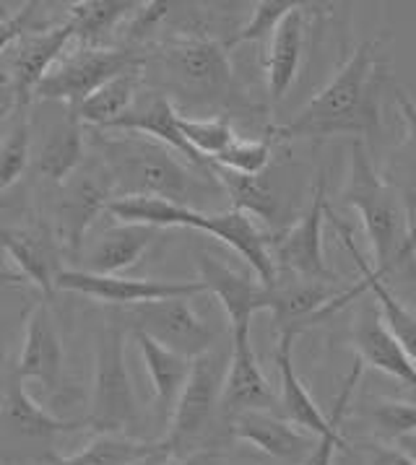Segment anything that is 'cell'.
Returning <instances> with one entry per match:
<instances>
[{
  "label": "cell",
  "instance_id": "obj_1",
  "mask_svg": "<svg viewBox=\"0 0 416 465\" xmlns=\"http://www.w3.org/2000/svg\"><path fill=\"white\" fill-rule=\"evenodd\" d=\"M99 156V174L113 198H162L170 203L201 211L224 195L211 172L180 162L167 146L135 133L89 131Z\"/></svg>",
  "mask_w": 416,
  "mask_h": 465
},
{
  "label": "cell",
  "instance_id": "obj_2",
  "mask_svg": "<svg viewBox=\"0 0 416 465\" xmlns=\"http://www.w3.org/2000/svg\"><path fill=\"white\" fill-rule=\"evenodd\" d=\"M378 42H362L333 78L286 125L279 138H325L367 131L375 120L378 94Z\"/></svg>",
  "mask_w": 416,
  "mask_h": 465
},
{
  "label": "cell",
  "instance_id": "obj_3",
  "mask_svg": "<svg viewBox=\"0 0 416 465\" xmlns=\"http://www.w3.org/2000/svg\"><path fill=\"white\" fill-rule=\"evenodd\" d=\"M343 201L360 213V222L372 244L375 271L385 279L388 273L411 268L414 258V229H411V203L401 198L372 167L370 153L360 141L352 149V167L343 187Z\"/></svg>",
  "mask_w": 416,
  "mask_h": 465
},
{
  "label": "cell",
  "instance_id": "obj_4",
  "mask_svg": "<svg viewBox=\"0 0 416 465\" xmlns=\"http://www.w3.org/2000/svg\"><path fill=\"white\" fill-rule=\"evenodd\" d=\"M152 65L156 81L195 104H216L234 92V71L227 45L208 37L170 39L141 55V68Z\"/></svg>",
  "mask_w": 416,
  "mask_h": 465
},
{
  "label": "cell",
  "instance_id": "obj_5",
  "mask_svg": "<svg viewBox=\"0 0 416 465\" xmlns=\"http://www.w3.org/2000/svg\"><path fill=\"white\" fill-rule=\"evenodd\" d=\"M125 335L114 322L96 335L94 385L86 427L99 434L125 437V431L138 424V398L125 359Z\"/></svg>",
  "mask_w": 416,
  "mask_h": 465
},
{
  "label": "cell",
  "instance_id": "obj_6",
  "mask_svg": "<svg viewBox=\"0 0 416 465\" xmlns=\"http://www.w3.org/2000/svg\"><path fill=\"white\" fill-rule=\"evenodd\" d=\"M113 320L125 333L149 335L159 346L188 359L213 349L216 341V333L195 315L188 299H159L120 307Z\"/></svg>",
  "mask_w": 416,
  "mask_h": 465
},
{
  "label": "cell",
  "instance_id": "obj_7",
  "mask_svg": "<svg viewBox=\"0 0 416 465\" xmlns=\"http://www.w3.org/2000/svg\"><path fill=\"white\" fill-rule=\"evenodd\" d=\"M141 65V55L131 50H113V47H78L76 53L60 57L50 74L39 81L32 99L42 102H65L68 107L81 104L86 96L107 84L117 74Z\"/></svg>",
  "mask_w": 416,
  "mask_h": 465
},
{
  "label": "cell",
  "instance_id": "obj_8",
  "mask_svg": "<svg viewBox=\"0 0 416 465\" xmlns=\"http://www.w3.org/2000/svg\"><path fill=\"white\" fill-rule=\"evenodd\" d=\"M227 364L229 349H208L190 359L188 380L174 401V409L170 413V434L164 437V445L172 452L185 442H193L206 429L213 411L219 409Z\"/></svg>",
  "mask_w": 416,
  "mask_h": 465
},
{
  "label": "cell",
  "instance_id": "obj_9",
  "mask_svg": "<svg viewBox=\"0 0 416 465\" xmlns=\"http://www.w3.org/2000/svg\"><path fill=\"white\" fill-rule=\"evenodd\" d=\"M294 341H297V333L294 331H279V341H276V351H273V359H276V367H279V406L284 411V419L297 427L304 434L310 437H325V434H333L339 431L341 419L346 413V406L352 401V392L357 391V382L362 380V372H364V364L357 359L352 374L346 377L343 388H341L339 398H336V406H333V416H322V411L318 409V403L312 401V395L304 391L302 380L294 370Z\"/></svg>",
  "mask_w": 416,
  "mask_h": 465
},
{
  "label": "cell",
  "instance_id": "obj_10",
  "mask_svg": "<svg viewBox=\"0 0 416 465\" xmlns=\"http://www.w3.org/2000/svg\"><path fill=\"white\" fill-rule=\"evenodd\" d=\"M325 174H318V183L312 187V198L300 216V222L289 226L286 232L276 234L268 242V252L276 268H284L286 273H294V279L321 281V283H333L336 276L325 262L322 252V223L328 216V198H325Z\"/></svg>",
  "mask_w": 416,
  "mask_h": 465
},
{
  "label": "cell",
  "instance_id": "obj_11",
  "mask_svg": "<svg viewBox=\"0 0 416 465\" xmlns=\"http://www.w3.org/2000/svg\"><path fill=\"white\" fill-rule=\"evenodd\" d=\"M55 289L74 292L81 297L107 302L113 307H133L159 299H193L206 294L201 281H162V279H125V276H99L81 268H63L57 273Z\"/></svg>",
  "mask_w": 416,
  "mask_h": 465
},
{
  "label": "cell",
  "instance_id": "obj_12",
  "mask_svg": "<svg viewBox=\"0 0 416 465\" xmlns=\"http://www.w3.org/2000/svg\"><path fill=\"white\" fill-rule=\"evenodd\" d=\"M74 42V29L68 19L50 24L42 32H26L16 39V53L5 63V84L11 92V107L21 112L29 107L39 81L50 74V68L63 57L65 47Z\"/></svg>",
  "mask_w": 416,
  "mask_h": 465
},
{
  "label": "cell",
  "instance_id": "obj_13",
  "mask_svg": "<svg viewBox=\"0 0 416 465\" xmlns=\"http://www.w3.org/2000/svg\"><path fill=\"white\" fill-rule=\"evenodd\" d=\"M0 252L16 265L21 279L35 283L45 294L55 292L57 273L63 271V247L47 223L0 226Z\"/></svg>",
  "mask_w": 416,
  "mask_h": 465
},
{
  "label": "cell",
  "instance_id": "obj_14",
  "mask_svg": "<svg viewBox=\"0 0 416 465\" xmlns=\"http://www.w3.org/2000/svg\"><path fill=\"white\" fill-rule=\"evenodd\" d=\"M219 406L224 411H232V416L243 413V411H271L273 413V409L279 406V398L271 391V382L265 380L263 370L258 364V356L253 351L247 325L232 328L229 364Z\"/></svg>",
  "mask_w": 416,
  "mask_h": 465
},
{
  "label": "cell",
  "instance_id": "obj_15",
  "mask_svg": "<svg viewBox=\"0 0 416 465\" xmlns=\"http://www.w3.org/2000/svg\"><path fill=\"white\" fill-rule=\"evenodd\" d=\"M113 201L110 187L102 180V174L94 172H84L74 174L63 183V193L57 201V242L63 247V252H68L71 258H78L86 232L96 216L107 208Z\"/></svg>",
  "mask_w": 416,
  "mask_h": 465
},
{
  "label": "cell",
  "instance_id": "obj_16",
  "mask_svg": "<svg viewBox=\"0 0 416 465\" xmlns=\"http://www.w3.org/2000/svg\"><path fill=\"white\" fill-rule=\"evenodd\" d=\"M198 271L203 289L222 302L232 328L237 325L250 328L253 317L271 310V286H265L258 279H247L245 273L229 268L208 252H198Z\"/></svg>",
  "mask_w": 416,
  "mask_h": 465
},
{
  "label": "cell",
  "instance_id": "obj_17",
  "mask_svg": "<svg viewBox=\"0 0 416 465\" xmlns=\"http://www.w3.org/2000/svg\"><path fill=\"white\" fill-rule=\"evenodd\" d=\"M232 431L237 440L258 447L265 455L279 458V460H294V463H302L307 452L315 447V440H318V437H310L297 427H292L286 419L271 413V411L234 413Z\"/></svg>",
  "mask_w": 416,
  "mask_h": 465
},
{
  "label": "cell",
  "instance_id": "obj_18",
  "mask_svg": "<svg viewBox=\"0 0 416 465\" xmlns=\"http://www.w3.org/2000/svg\"><path fill=\"white\" fill-rule=\"evenodd\" d=\"M198 232H206L213 240L224 242L232 247L240 258L250 262V268L255 271V276L265 286H273L276 281V268L268 252V237L255 226V222L243 213V211H216V213H203Z\"/></svg>",
  "mask_w": 416,
  "mask_h": 465
},
{
  "label": "cell",
  "instance_id": "obj_19",
  "mask_svg": "<svg viewBox=\"0 0 416 465\" xmlns=\"http://www.w3.org/2000/svg\"><path fill=\"white\" fill-rule=\"evenodd\" d=\"M19 380H37L45 388L55 391L63 377V346L57 335L55 320L50 315L47 304H37L26 317L24 346H21Z\"/></svg>",
  "mask_w": 416,
  "mask_h": 465
},
{
  "label": "cell",
  "instance_id": "obj_20",
  "mask_svg": "<svg viewBox=\"0 0 416 465\" xmlns=\"http://www.w3.org/2000/svg\"><path fill=\"white\" fill-rule=\"evenodd\" d=\"M352 338H354V346L360 351L362 364H370L380 372L396 377L398 382H403L406 388L414 385V354H409L396 335L385 328L378 310H372V307L360 310V315L354 320V328H352Z\"/></svg>",
  "mask_w": 416,
  "mask_h": 465
},
{
  "label": "cell",
  "instance_id": "obj_21",
  "mask_svg": "<svg viewBox=\"0 0 416 465\" xmlns=\"http://www.w3.org/2000/svg\"><path fill=\"white\" fill-rule=\"evenodd\" d=\"M177 112L172 107V102L164 94H149V99L144 102H133L131 110L125 114H120L107 131L113 133H135V135H144L154 143H162L167 149L177 151L183 156H188V162L193 167H208V159H201L198 153H193L190 146L183 141V135L177 131Z\"/></svg>",
  "mask_w": 416,
  "mask_h": 465
},
{
  "label": "cell",
  "instance_id": "obj_22",
  "mask_svg": "<svg viewBox=\"0 0 416 465\" xmlns=\"http://www.w3.org/2000/svg\"><path fill=\"white\" fill-rule=\"evenodd\" d=\"M159 229L141 223H114L96 237L84 255V268L99 276H120L149 252Z\"/></svg>",
  "mask_w": 416,
  "mask_h": 465
},
{
  "label": "cell",
  "instance_id": "obj_23",
  "mask_svg": "<svg viewBox=\"0 0 416 465\" xmlns=\"http://www.w3.org/2000/svg\"><path fill=\"white\" fill-rule=\"evenodd\" d=\"M304 3L292 11L276 32L268 37V63H265V84L273 104L284 102L292 92L304 55Z\"/></svg>",
  "mask_w": 416,
  "mask_h": 465
},
{
  "label": "cell",
  "instance_id": "obj_24",
  "mask_svg": "<svg viewBox=\"0 0 416 465\" xmlns=\"http://www.w3.org/2000/svg\"><path fill=\"white\" fill-rule=\"evenodd\" d=\"M333 226H336V232H339L341 242L346 244L349 255L354 258L357 268H360L362 289H364V292H370V294L375 297V302H378V315L382 317L385 328L396 335L398 341H401V346H403L409 354H414V328H416L414 312H411L403 302H398V299L391 294V289L385 286V279H382L378 271L370 265V261H364V255L360 252V247L354 244L352 226L341 222L339 216H333Z\"/></svg>",
  "mask_w": 416,
  "mask_h": 465
},
{
  "label": "cell",
  "instance_id": "obj_25",
  "mask_svg": "<svg viewBox=\"0 0 416 465\" xmlns=\"http://www.w3.org/2000/svg\"><path fill=\"white\" fill-rule=\"evenodd\" d=\"M138 351H141V359L149 370V377H152V388H154V409L159 413L162 421L170 419L172 409H174V401L183 391L185 380H188L190 372V359L188 356H180L159 346L156 341H152L149 335L131 333Z\"/></svg>",
  "mask_w": 416,
  "mask_h": 465
},
{
  "label": "cell",
  "instance_id": "obj_26",
  "mask_svg": "<svg viewBox=\"0 0 416 465\" xmlns=\"http://www.w3.org/2000/svg\"><path fill=\"white\" fill-rule=\"evenodd\" d=\"M84 146H86V131L74 117V112L68 110V117L55 123L45 135L37 156H35V169L42 177H47L50 183L63 185L81 167Z\"/></svg>",
  "mask_w": 416,
  "mask_h": 465
},
{
  "label": "cell",
  "instance_id": "obj_27",
  "mask_svg": "<svg viewBox=\"0 0 416 465\" xmlns=\"http://www.w3.org/2000/svg\"><path fill=\"white\" fill-rule=\"evenodd\" d=\"M141 84H144L141 81V65H133L128 71L110 78L107 84H102L81 104L68 107V110L74 112V117L81 125H89L92 131H107L120 114L131 110Z\"/></svg>",
  "mask_w": 416,
  "mask_h": 465
},
{
  "label": "cell",
  "instance_id": "obj_28",
  "mask_svg": "<svg viewBox=\"0 0 416 465\" xmlns=\"http://www.w3.org/2000/svg\"><path fill=\"white\" fill-rule=\"evenodd\" d=\"M141 8V3L125 0H84L68 8V24L74 29V39L78 47H102V42L113 35L114 29Z\"/></svg>",
  "mask_w": 416,
  "mask_h": 465
},
{
  "label": "cell",
  "instance_id": "obj_29",
  "mask_svg": "<svg viewBox=\"0 0 416 465\" xmlns=\"http://www.w3.org/2000/svg\"><path fill=\"white\" fill-rule=\"evenodd\" d=\"M159 452H172L170 447L164 445V440L144 442V440H133V437L99 434L81 452L57 455L50 460V465H133L152 458V455H159Z\"/></svg>",
  "mask_w": 416,
  "mask_h": 465
},
{
  "label": "cell",
  "instance_id": "obj_30",
  "mask_svg": "<svg viewBox=\"0 0 416 465\" xmlns=\"http://www.w3.org/2000/svg\"><path fill=\"white\" fill-rule=\"evenodd\" d=\"M5 419L11 427L26 437H53V434H65V431L81 429V424L76 421L57 419L50 411L37 406V401L24 391V380H19L16 374L11 377L8 392H5Z\"/></svg>",
  "mask_w": 416,
  "mask_h": 465
},
{
  "label": "cell",
  "instance_id": "obj_31",
  "mask_svg": "<svg viewBox=\"0 0 416 465\" xmlns=\"http://www.w3.org/2000/svg\"><path fill=\"white\" fill-rule=\"evenodd\" d=\"M208 172H211V177L219 183V187L224 190V195L232 201V208H234V211L253 213L255 219H263V222L276 219L279 203H276L271 187H265L263 183H261V177L237 174V172L219 167V164H213V162H208Z\"/></svg>",
  "mask_w": 416,
  "mask_h": 465
},
{
  "label": "cell",
  "instance_id": "obj_32",
  "mask_svg": "<svg viewBox=\"0 0 416 465\" xmlns=\"http://www.w3.org/2000/svg\"><path fill=\"white\" fill-rule=\"evenodd\" d=\"M32 159V131L26 110L14 112L11 131L0 143V195L11 185H16L24 169L29 167Z\"/></svg>",
  "mask_w": 416,
  "mask_h": 465
},
{
  "label": "cell",
  "instance_id": "obj_33",
  "mask_svg": "<svg viewBox=\"0 0 416 465\" xmlns=\"http://www.w3.org/2000/svg\"><path fill=\"white\" fill-rule=\"evenodd\" d=\"M177 131L183 135V141L188 143L193 153H198L201 159H216L229 143L237 138V133L232 131L227 120L222 117H177Z\"/></svg>",
  "mask_w": 416,
  "mask_h": 465
},
{
  "label": "cell",
  "instance_id": "obj_34",
  "mask_svg": "<svg viewBox=\"0 0 416 465\" xmlns=\"http://www.w3.org/2000/svg\"><path fill=\"white\" fill-rule=\"evenodd\" d=\"M372 419L406 455H414V429H416V409L414 403H398L385 401L375 403Z\"/></svg>",
  "mask_w": 416,
  "mask_h": 465
},
{
  "label": "cell",
  "instance_id": "obj_35",
  "mask_svg": "<svg viewBox=\"0 0 416 465\" xmlns=\"http://www.w3.org/2000/svg\"><path fill=\"white\" fill-rule=\"evenodd\" d=\"M219 167L232 169L237 174H250V177H261V172L271 162V143L268 141H245V138H234L227 149L222 151L216 159H208Z\"/></svg>",
  "mask_w": 416,
  "mask_h": 465
},
{
  "label": "cell",
  "instance_id": "obj_36",
  "mask_svg": "<svg viewBox=\"0 0 416 465\" xmlns=\"http://www.w3.org/2000/svg\"><path fill=\"white\" fill-rule=\"evenodd\" d=\"M300 3H282V0H261L253 5V19L247 21L245 26L229 39L227 47L243 45V42H258V39L271 37L276 32V26L292 14L297 11Z\"/></svg>",
  "mask_w": 416,
  "mask_h": 465
},
{
  "label": "cell",
  "instance_id": "obj_37",
  "mask_svg": "<svg viewBox=\"0 0 416 465\" xmlns=\"http://www.w3.org/2000/svg\"><path fill=\"white\" fill-rule=\"evenodd\" d=\"M39 8H42L39 3H24L19 11L5 14V16L0 19V55H5V53L14 47L16 39L24 37L26 32H32Z\"/></svg>",
  "mask_w": 416,
  "mask_h": 465
},
{
  "label": "cell",
  "instance_id": "obj_38",
  "mask_svg": "<svg viewBox=\"0 0 416 465\" xmlns=\"http://www.w3.org/2000/svg\"><path fill=\"white\" fill-rule=\"evenodd\" d=\"M341 447H343L341 431L318 437V440H315V447L307 452V458L302 460V465H333V455H336V450H341Z\"/></svg>",
  "mask_w": 416,
  "mask_h": 465
},
{
  "label": "cell",
  "instance_id": "obj_39",
  "mask_svg": "<svg viewBox=\"0 0 416 465\" xmlns=\"http://www.w3.org/2000/svg\"><path fill=\"white\" fill-rule=\"evenodd\" d=\"M372 465H414V455H406L398 447H372Z\"/></svg>",
  "mask_w": 416,
  "mask_h": 465
},
{
  "label": "cell",
  "instance_id": "obj_40",
  "mask_svg": "<svg viewBox=\"0 0 416 465\" xmlns=\"http://www.w3.org/2000/svg\"><path fill=\"white\" fill-rule=\"evenodd\" d=\"M219 452L216 450H195V452H190V455H183V458H177V460H167L164 465H216L219 463Z\"/></svg>",
  "mask_w": 416,
  "mask_h": 465
},
{
  "label": "cell",
  "instance_id": "obj_41",
  "mask_svg": "<svg viewBox=\"0 0 416 465\" xmlns=\"http://www.w3.org/2000/svg\"><path fill=\"white\" fill-rule=\"evenodd\" d=\"M19 281L24 283V279H21L16 271H11V268L0 265V283H11V286H14V283H19Z\"/></svg>",
  "mask_w": 416,
  "mask_h": 465
},
{
  "label": "cell",
  "instance_id": "obj_42",
  "mask_svg": "<svg viewBox=\"0 0 416 465\" xmlns=\"http://www.w3.org/2000/svg\"><path fill=\"white\" fill-rule=\"evenodd\" d=\"M170 458H172V452H159V455H152V458L138 460V463H133V465H164Z\"/></svg>",
  "mask_w": 416,
  "mask_h": 465
}]
</instances>
